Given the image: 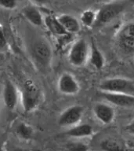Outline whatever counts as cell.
<instances>
[{
	"instance_id": "obj_1",
	"label": "cell",
	"mask_w": 134,
	"mask_h": 151,
	"mask_svg": "<svg viewBox=\"0 0 134 151\" xmlns=\"http://www.w3.org/2000/svg\"><path fill=\"white\" fill-rule=\"evenodd\" d=\"M20 100L23 110L25 113H32L42 103V93L33 81L28 80L24 83L20 93Z\"/></svg>"
},
{
	"instance_id": "obj_2",
	"label": "cell",
	"mask_w": 134,
	"mask_h": 151,
	"mask_svg": "<svg viewBox=\"0 0 134 151\" xmlns=\"http://www.w3.org/2000/svg\"><path fill=\"white\" fill-rule=\"evenodd\" d=\"M31 58L39 70L45 71L49 68L53 60V50L49 42L44 39L38 40L31 47Z\"/></svg>"
},
{
	"instance_id": "obj_3",
	"label": "cell",
	"mask_w": 134,
	"mask_h": 151,
	"mask_svg": "<svg viewBox=\"0 0 134 151\" xmlns=\"http://www.w3.org/2000/svg\"><path fill=\"white\" fill-rule=\"evenodd\" d=\"M100 89L106 93L133 95L134 83L124 78H110L101 82Z\"/></svg>"
},
{
	"instance_id": "obj_4",
	"label": "cell",
	"mask_w": 134,
	"mask_h": 151,
	"mask_svg": "<svg viewBox=\"0 0 134 151\" xmlns=\"http://www.w3.org/2000/svg\"><path fill=\"white\" fill-rule=\"evenodd\" d=\"M125 8V2H111L100 8L96 13V20L94 26H102L107 24L115 19Z\"/></svg>"
},
{
	"instance_id": "obj_5",
	"label": "cell",
	"mask_w": 134,
	"mask_h": 151,
	"mask_svg": "<svg viewBox=\"0 0 134 151\" xmlns=\"http://www.w3.org/2000/svg\"><path fill=\"white\" fill-rule=\"evenodd\" d=\"M89 46L84 39H79L73 42L68 52V61L75 67H82L89 58Z\"/></svg>"
},
{
	"instance_id": "obj_6",
	"label": "cell",
	"mask_w": 134,
	"mask_h": 151,
	"mask_svg": "<svg viewBox=\"0 0 134 151\" xmlns=\"http://www.w3.org/2000/svg\"><path fill=\"white\" fill-rule=\"evenodd\" d=\"M118 47L124 54H134V21L125 24L117 34Z\"/></svg>"
},
{
	"instance_id": "obj_7",
	"label": "cell",
	"mask_w": 134,
	"mask_h": 151,
	"mask_svg": "<svg viewBox=\"0 0 134 151\" xmlns=\"http://www.w3.org/2000/svg\"><path fill=\"white\" fill-rule=\"evenodd\" d=\"M83 115V108L81 106L74 105L65 109L58 117V124L61 127H71L78 124Z\"/></svg>"
},
{
	"instance_id": "obj_8",
	"label": "cell",
	"mask_w": 134,
	"mask_h": 151,
	"mask_svg": "<svg viewBox=\"0 0 134 151\" xmlns=\"http://www.w3.org/2000/svg\"><path fill=\"white\" fill-rule=\"evenodd\" d=\"M57 90L63 95H75L80 90L79 83L70 73H63L57 80Z\"/></svg>"
},
{
	"instance_id": "obj_9",
	"label": "cell",
	"mask_w": 134,
	"mask_h": 151,
	"mask_svg": "<svg viewBox=\"0 0 134 151\" xmlns=\"http://www.w3.org/2000/svg\"><path fill=\"white\" fill-rule=\"evenodd\" d=\"M2 100L6 108L9 110L15 109L20 101V91L14 83L6 80L2 88Z\"/></svg>"
},
{
	"instance_id": "obj_10",
	"label": "cell",
	"mask_w": 134,
	"mask_h": 151,
	"mask_svg": "<svg viewBox=\"0 0 134 151\" xmlns=\"http://www.w3.org/2000/svg\"><path fill=\"white\" fill-rule=\"evenodd\" d=\"M93 113L97 120L104 124L112 122L115 118V110L105 103H96L93 107Z\"/></svg>"
},
{
	"instance_id": "obj_11",
	"label": "cell",
	"mask_w": 134,
	"mask_h": 151,
	"mask_svg": "<svg viewBox=\"0 0 134 151\" xmlns=\"http://www.w3.org/2000/svg\"><path fill=\"white\" fill-rule=\"evenodd\" d=\"M102 96L115 106L120 107H130L134 106V95L102 92Z\"/></svg>"
},
{
	"instance_id": "obj_12",
	"label": "cell",
	"mask_w": 134,
	"mask_h": 151,
	"mask_svg": "<svg viewBox=\"0 0 134 151\" xmlns=\"http://www.w3.org/2000/svg\"><path fill=\"white\" fill-rule=\"evenodd\" d=\"M22 14L27 21L34 26H42L44 24V18L42 13L35 5H28L22 9Z\"/></svg>"
},
{
	"instance_id": "obj_13",
	"label": "cell",
	"mask_w": 134,
	"mask_h": 151,
	"mask_svg": "<svg viewBox=\"0 0 134 151\" xmlns=\"http://www.w3.org/2000/svg\"><path fill=\"white\" fill-rule=\"evenodd\" d=\"M59 23L61 24L63 30L65 31L68 34H75L78 32L81 28L79 21L77 18L70 14H61L58 17H56Z\"/></svg>"
},
{
	"instance_id": "obj_14",
	"label": "cell",
	"mask_w": 134,
	"mask_h": 151,
	"mask_svg": "<svg viewBox=\"0 0 134 151\" xmlns=\"http://www.w3.org/2000/svg\"><path fill=\"white\" fill-rule=\"evenodd\" d=\"M93 133V128L89 124H78L74 127L68 128L63 134L74 139H82L91 136Z\"/></svg>"
},
{
	"instance_id": "obj_15",
	"label": "cell",
	"mask_w": 134,
	"mask_h": 151,
	"mask_svg": "<svg viewBox=\"0 0 134 151\" xmlns=\"http://www.w3.org/2000/svg\"><path fill=\"white\" fill-rule=\"evenodd\" d=\"M44 24L46 26L48 30L56 37L60 38L63 35H68V33L63 30L61 24L59 23L56 17H54L53 15L46 16L44 18Z\"/></svg>"
},
{
	"instance_id": "obj_16",
	"label": "cell",
	"mask_w": 134,
	"mask_h": 151,
	"mask_svg": "<svg viewBox=\"0 0 134 151\" xmlns=\"http://www.w3.org/2000/svg\"><path fill=\"white\" fill-rule=\"evenodd\" d=\"M15 134L21 140L29 141L34 137L35 130L31 125L25 122H20L15 127Z\"/></svg>"
},
{
	"instance_id": "obj_17",
	"label": "cell",
	"mask_w": 134,
	"mask_h": 151,
	"mask_svg": "<svg viewBox=\"0 0 134 151\" xmlns=\"http://www.w3.org/2000/svg\"><path fill=\"white\" fill-rule=\"evenodd\" d=\"M101 151H125V146L118 139L108 138L100 142Z\"/></svg>"
},
{
	"instance_id": "obj_18",
	"label": "cell",
	"mask_w": 134,
	"mask_h": 151,
	"mask_svg": "<svg viewBox=\"0 0 134 151\" xmlns=\"http://www.w3.org/2000/svg\"><path fill=\"white\" fill-rule=\"evenodd\" d=\"M89 61L90 64L96 69H101L104 65V58L103 54L100 51V50L95 46L94 43L92 44L91 52L89 54Z\"/></svg>"
},
{
	"instance_id": "obj_19",
	"label": "cell",
	"mask_w": 134,
	"mask_h": 151,
	"mask_svg": "<svg viewBox=\"0 0 134 151\" xmlns=\"http://www.w3.org/2000/svg\"><path fill=\"white\" fill-rule=\"evenodd\" d=\"M96 20V13L91 9H86L80 16V21L86 27H92L95 25Z\"/></svg>"
},
{
	"instance_id": "obj_20",
	"label": "cell",
	"mask_w": 134,
	"mask_h": 151,
	"mask_svg": "<svg viewBox=\"0 0 134 151\" xmlns=\"http://www.w3.org/2000/svg\"><path fill=\"white\" fill-rule=\"evenodd\" d=\"M65 151H88L89 147L81 141H70L64 146Z\"/></svg>"
},
{
	"instance_id": "obj_21",
	"label": "cell",
	"mask_w": 134,
	"mask_h": 151,
	"mask_svg": "<svg viewBox=\"0 0 134 151\" xmlns=\"http://www.w3.org/2000/svg\"><path fill=\"white\" fill-rule=\"evenodd\" d=\"M18 2L15 0H0V7L5 9H16L17 6Z\"/></svg>"
},
{
	"instance_id": "obj_22",
	"label": "cell",
	"mask_w": 134,
	"mask_h": 151,
	"mask_svg": "<svg viewBox=\"0 0 134 151\" xmlns=\"http://www.w3.org/2000/svg\"><path fill=\"white\" fill-rule=\"evenodd\" d=\"M6 38L4 30H3L2 25L0 24V50L4 49L5 47H6Z\"/></svg>"
},
{
	"instance_id": "obj_23",
	"label": "cell",
	"mask_w": 134,
	"mask_h": 151,
	"mask_svg": "<svg viewBox=\"0 0 134 151\" xmlns=\"http://www.w3.org/2000/svg\"><path fill=\"white\" fill-rule=\"evenodd\" d=\"M125 130H126L128 133L134 135V121H133V122L127 125L126 127H125Z\"/></svg>"
},
{
	"instance_id": "obj_24",
	"label": "cell",
	"mask_w": 134,
	"mask_h": 151,
	"mask_svg": "<svg viewBox=\"0 0 134 151\" xmlns=\"http://www.w3.org/2000/svg\"><path fill=\"white\" fill-rule=\"evenodd\" d=\"M12 151H31L28 149H24V148H15Z\"/></svg>"
},
{
	"instance_id": "obj_25",
	"label": "cell",
	"mask_w": 134,
	"mask_h": 151,
	"mask_svg": "<svg viewBox=\"0 0 134 151\" xmlns=\"http://www.w3.org/2000/svg\"><path fill=\"white\" fill-rule=\"evenodd\" d=\"M0 151H5L4 149V145L0 142Z\"/></svg>"
}]
</instances>
